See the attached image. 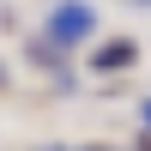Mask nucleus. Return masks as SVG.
<instances>
[{"mask_svg": "<svg viewBox=\"0 0 151 151\" xmlns=\"http://www.w3.org/2000/svg\"><path fill=\"white\" fill-rule=\"evenodd\" d=\"M139 115H145V127H151V103H145V109H139Z\"/></svg>", "mask_w": 151, "mask_h": 151, "instance_id": "3", "label": "nucleus"}, {"mask_svg": "<svg viewBox=\"0 0 151 151\" xmlns=\"http://www.w3.org/2000/svg\"><path fill=\"white\" fill-rule=\"evenodd\" d=\"M133 60V48L127 42H109V48H97V67H127Z\"/></svg>", "mask_w": 151, "mask_h": 151, "instance_id": "2", "label": "nucleus"}, {"mask_svg": "<svg viewBox=\"0 0 151 151\" xmlns=\"http://www.w3.org/2000/svg\"><path fill=\"white\" fill-rule=\"evenodd\" d=\"M48 42L55 48H79V42H91V30H97V12L85 6V0H60L55 12H48Z\"/></svg>", "mask_w": 151, "mask_h": 151, "instance_id": "1", "label": "nucleus"}]
</instances>
